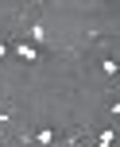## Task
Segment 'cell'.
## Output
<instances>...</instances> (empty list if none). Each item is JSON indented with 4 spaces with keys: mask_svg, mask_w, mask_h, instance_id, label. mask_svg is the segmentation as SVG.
<instances>
[{
    "mask_svg": "<svg viewBox=\"0 0 120 147\" xmlns=\"http://www.w3.org/2000/svg\"><path fill=\"white\" fill-rule=\"evenodd\" d=\"M62 136H66L62 128H54V124H39L31 136H23V143H27V147H54Z\"/></svg>",
    "mask_w": 120,
    "mask_h": 147,
    "instance_id": "1",
    "label": "cell"
},
{
    "mask_svg": "<svg viewBox=\"0 0 120 147\" xmlns=\"http://www.w3.org/2000/svg\"><path fill=\"white\" fill-rule=\"evenodd\" d=\"M27 43L39 47V51L47 47V27H43V20H39L35 12H31V20H27Z\"/></svg>",
    "mask_w": 120,
    "mask_h": 147,
    "instance_id": "2",
    "label": "cell"
},
{
    "mask_svg": "<svg viewBox=\"0 0 120 147\" xmlns=\"http://www.w3.org/2000/svg\"><path fill=\"white\" fill-rule=\"evenodd\" d=\"M12 51L20 54L23 62H43V51H39V47H31L27 39H12Z\"/></svg>",
    "mask_w": 120,
    "mask_h": 147,
    "instance_id": "3",
    "label": "cell"
},
{
    "mask_svg": "<svg viewBox=\"0 0 120 147\" xmlns=\"http://www.w3.org/2000/svg\"><path fill=\"white\" fill-rule=\"evenodd\" d=\"M97 70L105 74L109 81H120V58H116V54H101V62H97Z\"/></svg>",
    "mask_w": 120,
    "mask_h": 147,
    "instance_id": "4",
    "label": "cell"
},
{
    "mask_svg": "<svg viewBox=\"0 0 120 147\" xmlns=\"http://www.w3.org/2000/svg\"><path fill=\"white\" fill-rule=\"evenodd\" d=\"M116 136H120L116 128H101V132H97V143H93V147H113V143H116Z\"/></svg>",
    "mask_w": 120,
    "mask_h": 147,
    "instance_id": "5",
    "label": "cell"
},
{
    "mask_svg": "<svg viewBox=\"0 0 120 147\" xmlns=\"http://www.w3.org/2000/svg\"><path fill=\"white\" fill-rule=\"evenodd\" d=\"M109 116H113V128L120 132V97H113V101H109Z\"/></svg>",
    "mask_w": 120,
    "mask_h": 147,
    "instance_id": "6",
    "label": "cell"
},
{
    "mask_svg": "<svg viewBox=\"0 0 120 147\" xmlns=\"http://www.w3.org/2000/svg\"><path fill=\"white\" fill-rule=\"evenodd\" d=\"M12 54V39H0V58H8Z\"/></svg>",
    "mask_w": 120,
    "mask_h": 147,
    "instance_id": "7",
    "label": "cell"
},
{
    "mask_svg": "<svg viewBox=\"0 0 120 147\" xmlns=\"http://www.w3.org/2000/svg\"><path fill=\"white\" fill-rule=\"evenodd\" d=\"M8 140H12V136H8V132H4V128H0V147H4Z\"/></svg>",
    "mask_w": 120,
    "mask_h": 147,
    "instance_id": "8",
    "label": "cell"
},
{
    "mask_svg": "<svg viewBox=\"0 0 120 147\" xmlns=\"http://www.w3.org/2000/svg\"><path fill=\"white\" fill-rule=\"evenodd\" d=\"M4 147H16V143H12V140H8V143H4Z\"/></svg>",
    "mask_w": 120,
    "mask_h": 147,
    "instance_id": "9",
    "label": "cell"
}]
</instances>
